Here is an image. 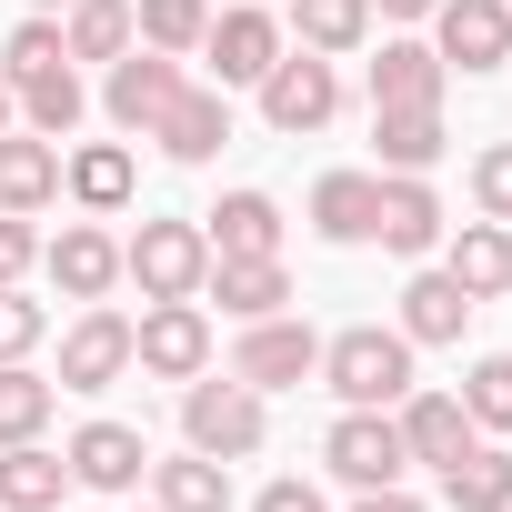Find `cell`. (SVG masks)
I'll return each mask as SVG.
<instances>
[{"mask_svg":"<svg viewBox=\"0 0 512 512\" xmlns=\"http://www.w3.org/2000/svg\"><path fill=\"white\" fill-rule=\"evenodd\" d=\"M41 332H51V312H41L21 282H0V362H31V352H41Z\"/></svg>","mask_w":512,"mask_h":512,"instance_id":"cell-36","label":"cell"},{"mask_svg":"<svg viewBox=\"0 0 512 512\" xmlns=\"http://www.w3.org/2000/svg\"><path fill=\"white\" fill-rule=\"evenodd\" d=\"M71 502V462L51 442H0V512H61Z\"/></svg>","mask_w":512,"mask_h":512,"instance_id":"cell-23","label":"cell"},{"mask_svg":"<svg viewBox=\"0 0 512 512\" xmlns=\"http://www.w3.org/2000/svg\"><path fill=\"white\" fill-rule=\"evenodd\" d=\"M61 61H71V51H61V21H51V11H31V21L11 31V51H0V81L21 91V81H41V71H61Z\"/></svg>","mask_w":512,"mask_h":512,"instance_id":"cell-35","label":"cell"},{"mask_svg":"<svg viewBox=\"0 0 512 512\" xmlns=\"http://www.w3.org/2000/svg\"><path fill=\"white\" fill-rule=\"evenodd\" d=\"M31 11H51V21H61V11H71V0H31Z\"/></svg>","mask_w":512,"mask_h":512,"instance_id":"cell-43","label":"cell"},{"mask_svg":"<svg viewBox=\"0 0 512 512\" xmlns=\"http://www.w3.org/2000/svg\"><path fill=\"white\" fill-rule=\"evenodd\" d=\"M81 111H91V91H81V71H71V61H61V71H41V81H21V131L71 141V131H81Z\"/></svg>","mask_w":512,"mask_h":512,"instance_id":"cell-31","label":"cell"},{"mask_svg":"<svg viewBox=\"0 0 512 512\" xmlns=\"http://www.w3.org/2000/svg\"><path fill=\"white\" fill-rule=\"evenodd\" d=\"M442 272H452L472 302H502V292H512V221H462V231H442Z\"/></svg>","mask_w":512,"mask_h":512,"instance_id":"cell-18","label":"cell"},{"mask_svg":"<svg viewBox=\"0 0 512 512\" xmlns=\"http://www.w3.org/2000/svg\"><path fill=\"white\" fill-rule=\"evenodd\" d=\"M251 512H332V502H322L302 472H282V482H262V492H251Z\"/></svg>","mask_w":512,"mask_h":512,"instance_id":"cell-39","label":"cell"},{"mask_svg":"<svg viewBox=\"0 0 512 512\" xmlns=\"http://www.w3.org/2000/svg\"><path fill=\"white\" fill-rule=\"evenodd\" d=\"M472 201H482V221H512V141L472 151Z\"/></svg>","mask_w":512,"mask_h":512,"instance_id":"cell-37","label":"cell"},{"mask_svg":"<svg viewBox=\"0 0 512 512\" xmlns=\"http://www.w3.org/2000/svg\"><path fill=\"white\" fill-rule=\"evenodd\" d=\"M442 0H372V21H432Z\"/></svg>","mask_w":512,"mask_h":512,"instance_id":"cell-41","label":"cell"},{"mask_svg":"<svg viewBox=\"0 0 512 512\" xmlns=\"http://www.w3.org/2000/svg\"><path fill=\"white\" fill-rule=\"evenodd\" d=\"M11 111H21V91H11V81H0V131H11Z\"/></svg>","mask_w":512,"mask_h":512,"instance_id":"cell-42","label":"cell"},{"mask_svg":"<svg viewBox=\"0 0 512 512\" xmlns=\"http://www.w3.org/2000/svg\"><path fill=\"white\" fill-rule=\"evenodd\" d=\"M312 372H322V332H312V322H292V312L241 322V342H231V382H251V392H292V382H312Z\"/></svg>","mask_w":512,"mask_h":512,"instance_id":"cell-8","label":"cell"},{"mask_svg":"<svg viewBox=\"0 0 512 512\" xmlns=\"http://www.w3.org/2000/svg\"><path fill=\"white\" fill-rule=\"evenodd\" d=\"M392 422H402V452H412V462H432V472H442L452 452H472V442H482V432H472V412H462V392H422V382L392 402Z\"/></svg>","mask_w":512,"mask_h":512,"instance_id":"cell-16","label":"cell"},{"mask_svg":"<svg viewBox=\"0 0 512 512\" xmlns=\"http://www.w3.org/2000/svg\"><path fill=\"white\" fill-rule=\"evenodd\" d=\"M131 181H141V161H131V141H81V151H61V191L91 211V221H111V211H131Z\"/></svg>","mask_w":512,"mask_h":512,"instance_id":"cell-17","label":"cell"},{"mask_svg":"<svg viewBox=\"0 0 512 512\" xmlns=\"http://www.w3.org/2000/svg\"><path fill=\"white\" fill-rule=\"evenodd\" d=\"M211 251H282V201L272 191H221V211H201Z\"/></svg>","mask_w":512,"mask_h":512,"instance_id":"cell-27","label":"cell"},{"mask_svg":"<svg viewBox=\"0 0 512 512\" xmlns=\"http://www.w3.org/2000/svg\"><path fill=\"white\" fill-rule=\"evenodd\" d=\"M201 302H221L231 322H272L292 302V272H282V251H211Z\"/></svg>","mask_w":512,"mask_h":512,"instance_id":"cell-12","label":"cell"},{"mask_svg":"<svg viewBox=\"0 0 512 512\" xmlns=\"http://www.w3.org/2000/svg\"><path fill=\"white\" fill-rule=\"evenodd\" d=\"M352 512H422V502H412L402 482H382V492H352Z\"/></svg>","mask_w":512,"mask_h":512,"instance_id":"cell-40","label":"cell"},{"mask_svg":"<svg viewBox=\"0 0 512 512\" xmlns=\"http://www.w3.org/2000/svg\"><path fill=\"white\" fill-rule=\"evenodd\" d=\"M151 502H161V512H231V462L171 452V462H151Z\"/></svg>","mask_w":512,"mask_h":512,"instance_id":"cell-25","label":"cell"},{"mask_svg":"<svg viewBox=\"0 0 512 512\" xmlns=\"http://www.w3.org/2000/svg\"><path fill=\"white\" fill-rule=\"evenodd\" d=\"M382 221V171H322L312 181V231L322 241H372Z\"/></svg>","mask_w":512,"mask_h":512,"instance_id":"cell-24","label":"cell"},{"mask_svg":"<svg viewBox=\"0 0 512 512\" xmlns=\"http://www.w3.org/2000/svg\"><path fill=\"white\" fill-rule=\"evenodd\" d=\"M322 462H332V482H342V492H382V482H402V472H412L402 422H392V412H352V402H342V422L322 432Z\"/></svg>","mask_w":512,"mask_h":512,"instance_id":"cell-7","label":"cell"},{"mask_svg":"<svg viewBox=\"0 0 512 512\" xmlns=\"http://www.w3.org/2000/svg\"><path fill=\"white\" fill-rule=\"evenodd\" d=\"M262 432H272V412H262V392H251V382H181V442L191 452H211V462H251V452H262Z\"/></svg>","mask_w":512,"mask_h":512,"instance_id":"cell-2","label":"cell"},{"mask_svg":"<svg viewBox=\"0 0 512 512\" xmlns=\"http://www.w3.org/2000/svg\"><path fill=\"white\" fill-rule=\"evenodd\" d=\"M372 141H382V171H432L442 161V111H372Z\"/></svg>","mask_w":512,"mask_h":512,"instance_id":"cell-32","label":"cell"},{"mask_svg":"<svg viewBox=\"0 0 512 512\" xmlns=\"http://www.w3.org/2000/svg\"><path fill=\"white\" fill-rule=\"evenodd\" d=\"M151 141H161L171 161H191V171L221 161V141H231V91H191V81H181V101L151 121Z\"/></svg>","mask_w":512,"mask_h":512,"instance_id":"cell-20","label":"cell"},{"mask_svg":"<svg viewBox=\"0 0 512 512\" xmlns=\"http://www.w3.org/2000/svg\"><path fill=\"white\" fill-rule=\"evenodd\" d=\"M131 372H151V382H201V372H211V302H141V322H131Z\"/></svg>","mask_w":512,"mask_h":512,"instance_id":"cell-4","label":"cell"},{"mask_svg":"<svg viewBox=\"0 0 512 512\" xmlns=\"http://www.w3.org/2000/svg\"><path fill=\"white\" fill-rule=\"evenodd\" d=\"M322 382H332L352 412H392V402L412 392V342L382 332V322H352V332L322 342Z\"/></svg>","mask_w":512,"mask_h":512,"instance_id":"cell-1","label":"cell"},{"mask_svg":"<svg viewBox=\"0 0 512 512\" xmlns=\"http://www.w3.org/2000/svg\"><path fill=\"white\" fill-rule=\"evenodd\" d=\"M302 51H322V61H342V51H362L372 41V0H292V21H282Z\"/></svg>","mask_w":512,"mask_h":512,"instance_id":"cell-28","label":"cell"},{"mask_svg":"<svg viewBox=\"0 0 512 512\" xmlns=\"http://www.w3.org/2000/svg\"><path fill=\"white\" fill-rule=\"evenodd\" d=\"M472 312H482V302H472L452 272H412V282H402V322H392V332L422 352V342H462V322H472Z\"/></svg>","mask_w":512,"mask_h":512,"instance_id":"cell-22","label":"cell"},{"mask_svg":"<svg viewBox=\"0 0 512 512\" xmlns=\"http://www.w3.org/2000/svg\"><path fill=\"white\" fill-rule=\"evenodd\" d=\"M41 272L61 282V302H111V282H121V241H111L101 221H61V231L41 241Z\"/></svg>","mask_w":512,"mask_h":512,"instance_id":"cell-13","label":"cell"},{"mask_svg":"<svg viewBox=\"0 0 512 512\" xmlns=\"http://www.w3.org/2000/svg\"><path fill=\"white\" fill-rule=\"evenodd\" d=\"M342 111V61H322V51H282L272 71H262V121L282 131V141H302V131H322Z\"/></svg>","mask_w":512,"mask_h":512,"instance_id":"cell-6","label":"cell"},{"mask_svg":"<svg viewBox=\"0 0 512 512\" xmlns=\"http://www.w3.org/2000/svg\"><path fill=\"white\" fill-rule=\"evenodd\" d=\"M292 51V31L262 11V0H241V11H211L201 31V61H211V91H262V71Z\"/></svg>","mask_w":512,"mask_h":512,"instance_id":"cell-5","label":"cell"},{"mask_svg":"<svg viewBox=\"0 0 512 512\" xmlns=\"http://www.w3.org/2000/svg\"><path fill=\"white\" fill-rule=\"evenodd\" d=\"M181 101V51H151V41H131L121 61H111V81H101V111H111V131H131V141H151V121Z\"/></svg>","mask_w":512,"mask_h":512,"instance_id":"cell-9","label":"cell"},{"mask_svg":"<svg viewBox=\"0 0 512 512\" xmlns=\"http://www.w3.org/2000/svg\"><path fill=\"white\" fill-rule=\"evenodd\" d=\"M131 512H161V502H131Z\"/></svg>","mask_w":512,"mask_h":512,"instance_id":"cell-44","label":"cell"},{"mask_svg":"<svg viewBox=\"0 0 512 512\" xmlns=\"http://www.w3.org/2000/svg\"><path fill=\"white\" fill-rule=\"evenodd\" d=\"M141 31H131V0H71L61 11V51L71 61H121Z\"/></svg>","mask_w":512,"mask_h":512,"instance_id":"cell-30","label":"cell"},{"mask_svg":"<svg viewBox=\"0 0 512 512\" xmlns=\"http://www.w3.org/2000/svg\"><path fill=\"white\" fill-rule=\"evenodd\" d=\"M61 462H71V482H91V492H141L151 442H141V422H81V432L61 442Z\"/></svg>","mask_w":512,"mask_h":512,"instance_id":"cell-15","label":"cell"},{"mask_svg":"<svg viewBox=\"0 0 512 512\" xmlns=\"http://www.w3.org/2000/svg\"><path fill=\"white\" fill-rule=\"evenodd\" d=\"M442 231H452L442 191H432L422 171H382V221H372V241L402 251V262H422V251H442Z\"/></svg>","mask_w":512,"mask_h":512,"instance_id":"cell-14","label":"cell"},{"mask_svg":"<svg viewBox=\"0 0 512 512\" xmlns=\"http://www.w3.org/2000/svg\"><path fill=\"white\" fill-rule=\"evenodd\" d=\"M432 51H442V71H502L512 61V0H442Z\"/></svg>","mask_w":512,"mask_h":512,"instance_id":"cell-11","label":"cell"},{"mask_svg":"<svg viewBox=\"0 0 512 512\" xmlns=\"http://www.w3.org/2000/svg\"><path fill=\"white\" fill-rule=\"evenodd\" d=\"M201 272H211L201 221H141L121 241V282H141V302H201Z\"/></svg>","mask_w":512,"mask_h":512,"instance_id":"cell-3","label":"cell"},{"mask_svg":"<svg viewBox=\"0 0 512 512\" xmlns=\"http://www.w3.org/2000/svg\"><path fill=\"white\" fill-rule=\"evenodd\" d=\"M442 51L432 41H382V61H372V111H442Z\"/></svg>","mask_w":512,"mask_h":512,"instance_id":"cell-19","label":"cell"},{"mask_svg":"<svg viewBox=\"0 0 512 512\" xmlns=\"http://www.w3.org/2000/svg\"><path fill=\"white\" fill-rule=\"evenodd\" d=\"M131 372V312H111V302H81V322L61 332V392H111Z\"/></svg>","mask_w":512,"mask_h":512,"instance_id":"cell-10","label":"cell"},{"mask_svg":"<svg viewBox=\"0 0 512 512\" xmlns=\"http://www.w3.org/2000/svg\"><path fill=\"white\" fill-rule=\"evenodd\" d=\"M462 412H472V432H512V352H482L462 372Z\"/></svg>","mask_w":512,"mask_h":512,"instance_id":"cell-34","label":"cell"},{"mask_svg":"<svg viewBox=\"0 0 512 512\" xmlns=\"http://www.w3.org/2000/svg\"><path fill=\"white\" fill-rule=\"evenodd\" d=\"M442 502L452 512H512V452L502 442H472L442 462Z\"/></svg>","mask_w":512,"mask_h":512,"instance_id":"cell-26","label":"cell"},{"mask_svg":"<svg viewBox=\"0 0 512 512\" xmlns=\"http://www.w3.org/2000/svg\"><path fill=\"white\" fill-rule=\"evenodd\" d=\"M61 201V141H41V131H0V211H51Z\"/></svg>","mask_w":512,"mask_h":512,"instance_id":"cell-21","label":"cell"},{"mask_svg":"<svg viewBox=\"0 0 512 512\" xmlns=\"http://www.w3.org/2000/svg\"><path fill=\"white\" fill-rule=\"evenodd\" d=\"M61 412V382L31 372V362H0V442H41Z\"/></svg>","mask_w":512,"mask_h":512,"instance_id":"cell-29","label":"cell"},{"mask_svg":"<svg viewBox=\"0 0 512 512\" xmlns=\"http://www.w3.org/2000/svg\"><path fill=\"white\" fill-rule=\"evenodd\" d=\"M31 272H41V221L0 211V282H31Z\"/></svg>","mask_w":512,"mask_h":512,"instance_id":"cell-38","label":"cell"},{"mask_svg":"<svg viewBox=\"0 0 512 512\" xmlns=\"http://www.w3.org/2000/svg\"><path fill=\"white\" fill-rule=\"evenodd\" d=\"M131 31L151 41V51H201V31H211V0H131Z\"/></svg>","mask_w":512,"mask_h":512,"instance_id":"cell-33","label":"cell"}]
</instances>
